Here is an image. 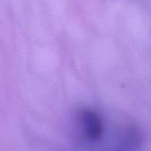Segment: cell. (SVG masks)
I'll return each mask as SVG.
<instances>
[{"instance_id":"obj_1","label":"cell","mask_w":151,"mask_h":151,"mask_svg":"<svg viewBox=\"0 0 151 151\" xmlns=\"http://www.w3.org/2000/svg\"><path fill=\"white\" fill-rule=\"evenodd\" d=\"M77 122L82 134L88 141H97L103 135V121L96 111L91 109L81 110L77 114Z\"/></svg>"}]
</instances>
